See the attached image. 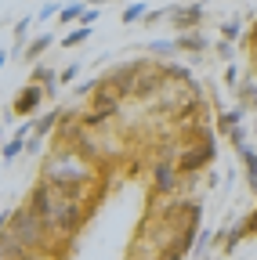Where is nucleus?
Masks as SVG:
<instances>
[{
	"instance_id": "f257e3e1",
	"label": "nucleus",
	"mask_w": 257,
	"mask_h": 260,
	"mask_svg": "<svg viewBox=\"0 0 257 260\" xmlns=\"http://www.w3.org/2000/svg\"><path fill=\"white\" fill-rule=\"evenodd\" d=\"M29 210H37L44 217V224L58 235H76L83 228V206L80 199H69V195H62L58 188H51L47 181H40L33 191H29Z\"/></svg>"
},
{
	"instance_id": "f03ea898",
	"label": "nucleus",
	"mask_w": 257,
	"mask_h": 260,
	"mask_svg": "<svg viewBox=\"0 0 257 260\" xmlns=\"http://www.w3.org/2000/svg\"><path fill=\"white\" fill-rule=\"evenodd\" d=\"M40 181H47L51 188H58L62 195H69V199H83L87 188L94 184V170L83 167L73 152H58V155H51L44 162Z\"/></svg>"
},
{
	"instance_id": "7ed1b4c3",
	"label": "nucleus",
	"mask_w": 257,
	"mask_h": 260,
	"mask_svg": "<svg viewBox=\"0 0 257 260\" xmlns=\"http://www.w3.org/2000/svg\"><path fill=\"white\" fill-rule=\"evenodd\" d=\"M11 232L18 235V242L25 246V249H33V253H44L47 249V242H51V228L44 224V217L37 213V210H29V206H18L15 213H11Z\"/></svg>"
},
{
	"instance_id": "20e7f679",
	"label": "nucleus",
	"mask_w": 257,
	"mask_h": 260,
	"mask_svg": "<svg viewBox=\"0 0 257 260\" xmlns=\"http://www.w3.org/2000/svg\"><path fill=\"white\" fill-rule=\"evenodd\" d=\"M44 87L40 83H33L29 80L18 94H15V102H11V116H22V119H37L40 112H44Z\"/></svg>"
},
{
	"instance_id": "39448f33",
	"label": "nucleus",
	"mask_w": 257,
	"mask_h": 260,
	"mask_svg": "<svg viewBox=\"0 0 257 260\" xmlns=\"http://www.w3.org/2000/svg\"><path fill=\"white\" fill-rule=\"evenodd\" d=\"M214 159H217V148H214V134H210L196 148H185L178 155V174H199L207 162H214Z\"/></svg>"
},
{
	"instance_id": "423d86ee",
	"label": "nucleus",
	"mask_w": 257,
	"mask_h": 260,
	"mask_svg": "<svg viewBox=\"0 0 257 260\" xmlns=\"http://www.w3.org/2000/svg\"><path fill=\"white\" fill-rule=\"evenodd\" d=\"M167 87V73H163V65H156V61H141L138 65V76H134V98H152Z\"/></svg>"
},
{
	"instance_id": "0eeeda50",
	"label": "nucleus",
	"mask_w": 257,
	"mask_h": 260,
	"mask_svg": "<svg viewBox=\"0 0 257 260\" xmlns=\"http://www.w3.org/2000/svg\"><path fill=\"white\" fill-rule=\"evenodd\" d=\"M138 65H141V61H120V65H112V69L102 76V83H105L109 90H116L120 98H134V76H138Z\"/></svg>"
},
{
	"instance_id": "6e6552de",
	"label": "nucleus",
	"mask_w": 257,
	"mask_h": 260,
	"mask_svg": "<svg viewBox=\"0 0 257 260\" xmlns=\"http://www.w3.org/2000/svg\"><path fill=\"white\" fill-rule=\"evenodd\" d=\"M203 18H207V11H203L199 0H196V4H174L167 22H170L178 32H192V29H203Z\"/></svg>"
},
{
	"instance_id": "1a4fd4ad",
	"label": "nucleus",
	"mask_w": 257,
	"mask_h": 260,
	"mask_svg": "<svg viewBox=\"0 0 257 260\" xmlns=\"http://www.w3.org/2000/svg\"><path fill=\"white\" fill-rule=\"evenodd\" d=\"M178 162H170V159H159V162H152V191L156 195H170L174 188H178Z\"/></svg>"
},
{
	"instance_id": "9d476101",
	"label": "nucleus",
	"mask_w": 257,
	"mask_h": 260,
	"mask_svg": "<svg viewBox=\"0 0 257 260\" xmlns=\"http://www.w3.org/2000/svg\"><path fill=\"white\" fill-rule=\"evenodd\" d=\"M0 260H33V249H25L11 228H4L0 232Z\"/></svg>"
},
{
	"instance_id": "9b49d317",
	"label": "nucleus",
	"mask_w": 257,
	"mask_h": 260,
	"mask_svg": "<svg viewBox=\"0 0 257 260\" xmlns=\"http://www.w3.org/2000/svg\"><path fill=\"white\" fill-rule=\"evenodd\" d=\"M174 47H178V54H203L210 44H207V37H203L199 29H192V32H178Z\"/></svg>"
},
{
	"instance_id": "f8f14e48",
	"label": "nucleus",
	"mask_w": 257,
	"mask_h": 260,
	"mask_svg": "<svg viewBox=\"0 0 257 260\" xmlns=\"http://www.w3.org/2000/svg\"><path fill=\"white\" fill-rule=\"evenodd\" d=\"M51 44H54V32H47V29H44V32H37V37H29V44H25L22 58L37 65V58H40V54H47V51H51Z\"/></svg>"
},
{
	"instance_id": "ddd939ff",
	"label": "nucleus",
	"mask_w": 257,
	"mask_h": 260,
	"mask_svg": "<svg viewBox=\"0 0 257 260\" xmlns=\"http://www.w3.org/2000/svg\"><path fill=\"white\" fill-rule=\"evenodd\" d=\"M29 80H33V83H40L47 98H54V94H58V73H54V69H47V65H33Z\"/></svg>"
},
{
	"instance_id": "4468645a",
	"label": "nucleus",
	"mask_w": 257,
	"mask_h": 260,
	"mask_svg": "<svg viewBox=\"0 0 257 260\" xmlns=\"http://www.w3.org/2000/svg\"><path fill=\"white\" fill-rule=\"evenodd\" d=\"M58 119H62V109H44V112L33 119V138H47V134H54Z\"/></svg>"
},
{
	"instance_id": "2eb2a0df",
	"label": "nucleus",
	"mask_w": 257,
	"mask_h": 260,
	"mask_svg": "<svg viewBox=\"0 0 257 260\" xmlns=\"http://www.w3.org/2000/svg\"><path fill=\"white\" fill-rule=\"evenodd\" d=\"M239 152V159H243V170H246V188L257 195V152L250 148V145H243V148H236Z\"/></svg>"
},
{
	"instance_id": "dca6fc26",
	"label": "nucleus",
	"mask_w": 257,
	"mask_h": 260,
	"mask_svg": "<svg viewBox=\"0 0 257 260\" xmlns=\"http://www.w3.org/2000/svg\"><path fill=\"white\" fill-rule=\"evenodd\" d=\"M236 98H239V105H243L246 112H257V83H253L250 76H243V80H239Z\"/></svg>"
},
{
	"instance_id": "f3484780",
	"label": "nucleus",
	"mask_w": 257,
	"mask_h": 260,
	"mask_svg": "<svg viewBox=\"0 0 257 260\" xmlns=\"http://www.w3.org/2000/svg\"><path fill=\"white\" fill-rule=\"evenodd\" d=\"M243 119H246V109H243V105H236V109H224V112L217 116V134H232V130H236Z\"/></svg>"
},
{
	"instance_id": "a211bd4d",
	"label": "nucleus",
	"mask_w": 257,
	"mask_h": 260,
	"mask_svg": "<svg viewBox=\"0 0 257 260\" xmlns=\"http://www.w3.org/2000/svg\"><path fill=\"white\" fill-rule=\"evenodd\" d=\"M217 242H221V232H214V228H203V232L196 235V242H192V256L203 260V256H207V249H210V246H217Z\"/></svg>"
},
{
	"instance_id": "6ab92c4d",
	"label": "nucleus",
	"mask_w": 257,
	"mask_h": 260,
	"mask_svg": "<svg viewBox=\"0 0 257 260\" xmlns=\"http://www.w3.org/2000/svg\"><path fill=\"white\" fill-rule=\"evenodd\" d=\"M83 8H87V0H73V4H62V11H58V22H62V25H69V22H80Z\"/></svg>"
},
{
	"instance_id": "aec40b11",
	"label": "nucleus",
	"mask_w": 257,
	"mask_h": 260,
	"mask_svg": "<svg viewBox=\"0 0 257 260\" xmlns=\"http://www.w3.org/2000/svg\"><path fill=\"white\" fill-rule=\"evenodd\" d=\"M0 152H4V162H15V159L25 152V138H22V134H11V138L4 141V148H0Z\"/></svg>"
},
{
	"instance_id": "412c9836",
	"label": "nucleus",
	"mask_w": 257,
	"mask_h": 260,
	"mask_svg": "<svg viewBox=\"0 0 257 260\" xmlns=\"http://www.w3.org/2000/svg\"><path fill=\"white\" fill-rule=\"evenodd\" d=\"M33 22H37V18H18V25H15V54H22V51H25V44H29V29H33Z\"/></svg>"
},
{
	"instance_id": "4be33fe9",
	"label": "nucleus",
	"mask_w": 257,
	"mask_h": 260,
	"mask_svg": "<svg viewBox=\"0 0 257 260\" xmlns=\"http://www.w3.org/2000/svg\"><path fill=\"white\" fill-rule=\"evenodd\" d=\"M87 40H91V25H76V29H69L66 37H62V47H80Z\"/></svg>"
},
{
	"instance_id": "5701e85b",
	"label": "nucleus",
	"mask_w": 257,
	"mask_h": 260,
	"mask_svg": "<svg viewBox=\"0 0 257 260\" xmlns=\"http://www.w3.org/2000/svg\"><path fill=\"white\" fill-rule=\"evenodd\" d=\"M149 54L167 61V58H174V54H178V47H174V40H149Z\"/></svg>"
},
{
	"instance_id": "b1692460",
	"label": "nucleus",
	"mask_w": 257,
	"mask_h": 260,
	"mask_svg": "<svg viewBox=\"0 0 257 260\" xmlns=\"http://www.w3.org/2000/svg\"><path fill=\"white\" fill-rule=\"evenodd\" d=\"M145 11H149L145 4H127V8H123V15H120V22H123V25H134V22H141V18H145Z\"/></svg>"
},
{
	"instance_id": "393cba45",
	"label": "nucleus",
	"mask_w": 257,
	"mask_h": 260,
	"mask_svg": "<svg viewBox=\"0 0 257 260\" xmlns=\"http://www.w3.org/2000/svg\"><path fill=\"white\" fill-rule=\"evenodd\" d=\"M239 37H243V22H239V18H229V22H221V40H232V44H236Z\"/></svg>"
},
{
	"instance_id": "a878e982",
	"label": "nucleus",
	"mask_w": 257,
	"mask_h": 260,
	"mask_svg": "<svg viewBox=\"0 0 257 260\" xmlns=\"http://www.w3.org/2000/svg\"><path fill=\"white\" fill-rule=\"evenodd\" d=\"M214 54H217L221 61H236V47H232V40H217V44H214Z\"/></svg>"
},
{
	"instance_id": "bb28decb",
	"label": "nucleus",
	"mask_w": 257,
	"mask_h": 260,
	"mask_svg": "<svg viewBox=\"0 0 257 260\" xmlns=\"http://www.w3.org/2000/svg\"><path fill=\"white\" fill-rule=\"evenodd\" d=\"M80 76V61H73V65H66V69L58 73V83H73Z\"/></svg>"
},
{
	"instance_id": "cd10ccee",
	"label": "nucleus",
	"mask_w": 257,
	"mask_h": 260,
	"mask_svg": "<svg viewBox=\"0 0 257 260\" xmlns=\"http://www.w3.org/2000/svg\"><path fill=\"white\" fill-rule=\"evenodd\" d=\"M239 80H243V76H239V65H236V61H229V69H224V83L236 90V87H239Z\"/></svg>"
},
{
	"instance_id": "c85d7f7f",
	"label": "nucleus",
	"mask_w": 257,
	"mask_h": 260,
	"mask_svg": "<svg viewBox=\"0 0 257 260\" xmlns=\"http://www.w3.org/2000/svg\"><path fill=\"white\" fill-rule=\"evenodd\" d=\"M58 11H62V4H44V8H40V15H37V22L44 25V22H51Z\"/></svg>"
},
{
	"instance_id": "c756f323",
	"label": "nucleus",
	"mask_w": 257,
	"mask_h": 260,
	"mask_svg": "<svg viewBox=\"0 0 257 260\" xmlns=\"http://www.w3.org/2000/svg\"><path fill=\"white\" fill-rule=\"evenodd\" d=\"M229 141H232V148H243V145H246V126H243V123L229 134Z\"/></svg>"
},
{
	"instance_id": "7c9ffc66",
	"label": "nucleus",
	"mask_w": 257,
	"mask_h": 260,
	"mask_svg": "<svg viewBox=\"0 0 257 260\" xmlns=\"http://www.w3.org/2000/svg\"><path fill=\"white\" fill-rule=\"evenodd\" d=\"M94 22H98V8H83V15H80V25H94Z\"/></svg>"
},
{
	"instance_id": "2f4dec72",
	"label": "nucleus",
	"mask_w": 257,
	"mask_h": 260,
	"mask_svg": "<svg viewBox=\"0 0 257 260\" xmlns=\"http://www.w3.org/2000/svg\"><path fill=\"white\" fill-rule=\"evenodd\" d=\"M25 152L37 155V152H40V138H25Z\"/></svg>"
},
{
	"instance_id": "473e14b6",
	"label": "nucleus",
	"mask_w": 257,
	"mask_h": 260,
	"mask_svg": "<svg viewBox=\"0 0 257 260\" xmlns=\"http://www.w3.org/2000/svg\"><path fill=\"white\" fill-rule=\"evenodd\" d=\"M11 213H15V210H0V232H4V228L11 224Z\"/></svg>"
},
{
	"instance_id": "72a5a7b5",
	"label": "nucleus",
	"mask_w": 257,
	"mask_h": 260,
	"mask_svg": "<svg viewBox=\"0 0 257 260\" xmlns=\"http://www.w3.org/2000/svg\"><path fill=\"white\" fill-rule=\"evenodd\" d=\"M4 65H8V51H0V69H4Z\"/></svg>"
},
{
	"instance_id": "f704fd0d",
	"label": "nucleus",
	"mask_w": 257,
	"mask_h": 260,
	"mask_svg": "<svg viewBox=\"0 0 257 260\" xmlns=\"http://www.w3.org/2000/svg\"><path fill=\"white\" fill-rule=\"evenodd\" d=\"M253 134H257V112H253Z\"/></svg>"
},
{
	"instance_id": "c9c22d12",
	"label": "nucleus",
	"mask_w": 257,
	"mask_h": 260,
	"mask_svg": "<svg viewBox=\"0 0 257 260\" xmlns=\"http://www.w3.org/2000/svg\"><path fill=\"white\" fill-rule=\"evenodd\" d=\"M0 141H4V130H0Z\"/></svg>"
},
{
	"instance_id": "e433bc0d",
	"label": "nucleus",
	"mask_w": 257,
	"mask_h": 260,
	"mask_svg": "<svg viewBox=\"0 0 257 260\" xmlns=\"http://www.w3.org/2000/svg\"><path fill=\"white\" fill-rule=\"evenodd\" d=\"M0 51H4V47H0Z\"/></svg>"
},
{
	"instance_id": "4c0bfd02",
	"label": "nucleus",
	"mask_w": 257,
	"mask_h": 260,
	"mask_svg": "<svg viewBox=\"0 0 257 260\" xmlns=\"http://www.w3.org/2000/svg\"><path fill=\"white\" fill-rule=\"evenodd\" d=\"M210 260H214V256H210Z\"/></svg>"
}]
</instances>
